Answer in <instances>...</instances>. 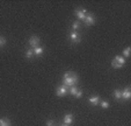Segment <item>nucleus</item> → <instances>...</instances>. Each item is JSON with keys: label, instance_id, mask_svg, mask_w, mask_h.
<instances>
[{"label": "nucleus", "instance_id": "obj_1", "mask_svg": "<svg viewBox=\"0 0 131 126\" xmlns=\"http://www.w3.org/2000/svg\"><path fill=\"white\" fill-rule=\"evenodd\" d=\"M78 81H79V77L73 71H67V72H65L64 76H63V85H65V87H67V88L74 87V85L78 83Z\"/></svg>", "mask_w": 131, "mask_h": 126}, {"label": "nucleus", "instance_id": "obj_2", "mask_svg": "<svg viewBox=\"0 0 131 126\" xmlns=\"http://www.w3.org/2000/svg\"><path fill=\"white\" fill-rule=\"evenodd\" d=\"M125 64V60L122 56H115V58L111 61V67L114 69H119Z\"/></svg>", "mask_w": 131, "mask_h": 126}, {"label": "nucleus", "instance_id": "obj_3", "mask_svg": "<svg viewBox=\"0 0 131 126\" xmlns=\"http://www.w3.org/2000/svg\"><path fill=\"white\" fill-rule=\"evenodd\" d=\"M74 13H75V15H77L80 20H85V19H86L87 11L85 10V8H78V10H75V12H74Z\"/></svg>", "mask_w": 131, "mask_h": 126}, {"label": "nucleus", "instance_id": "obj_4", "mask_svg": "<svg viewBox=\"0 0 131 126\" xmlns=\"http://www.w3.org/2000/svg\"><path fill=\"white\" fill-rule=\"evenodd\" d=\"M67 90H69V88L67 87H65V85H60V87L57 88L56 94H57L58 97H63V96H65V95L67 94Z\"/></svg>", "mask_w": 131, "mask_h": 126}, {"label": "nucleus", "instance_id": "obj_5", "mask_svg": "<svg viewBox=\"0 0 131 126\" xmlns=\"http://www.w3.org/2000/svg\"><path fill=\"white\" fill-rule=\"evenodd\" d=\"M84 21H85V23H86V26H92L95 23V18L93 14H87L86 19H85Z\"/></svg>", "mask_w": 131, "mask_h": 126}, {"label": "nucleus", "instance_id": "obj_6", "mask_svg": "<svg viewBox=\"0 0 131 126\" xmlns=\"http://www.w3.org/2000/svg\"><path fill=\"white\" fill-rule=\"evenodd\" d=\"M29 45L31 46V47L36 48L38 47V45H40V37L38 36H32L29 39Z\"/></svg>", "mask_w": 131, "mask_h": 126}, {"label": "nucleus", "instance_id": "obj_7", "mask_svg": "<svg viewBox=\"0 0 131 126\" xmlns=\"http://www.w3.org/2000/svg\"><path fill=\"white\" fill-rule=\"evenodd\" d=\"M70 39H71V41L73 42V43H79V42H80L79 34H78L77 32H74V30L71 33V35H70Z\"/></svg>", "mask_w": 131, "mask_h": 126}, {"label": "nucleus", "instance_id": "obj_8", "mask_svg": "<svg viewBox=\"0 0 131 126\" xmlns=\"http://www.w3.org/2000/svg\"><path fill=\"white\" fill-rule=\"evenodd\" d=\"M72 121H73V114H72V113L65 114V117H64V123L66 124V125H71Z\"/></svg>", "mask_w": 131, "mask_h": 126}, {"label": "nucleus", "instance_id": "obj_9", "mask_svg": "<svg viewBox=\"0 0 131 126\" xmlns=\"http://www.w3.org/2000/svg\"><path fill=\"white\" fill-rule=\"evenodd\" d=\"M130 96H131V95H130V88L126 87L125 90L122 92V98H124L125 100H128V99H130Z\"/></svg>", "mask_w": 131, "mask_h": 126}, {"label": "nucleus", "instance_id": "obj_10", "mask_svg": "<svg viewBox=\"0 0 131 126\" xmlns=\"http://www.w3.org/2000/svg\"><path fill=\"white\" fill-rule=\"evenodd\" d=\"M32 52H34L35 56H41V55L43 54V52H44V49H43L42 47H40V46H38V47L34 48V49H32Z\"/></svg>", "mask_w": 131, "mask_h": 126}, {"label": "nucleus", "instance_id": "obj_11", "mask_svg": "<svg viewBox=\"0 0 131 126\" xmlns=\"http://www.w3.org/2000/svg\"><path fill=\"white\" fill-rule=\"evenodd\" d=\"M99 100H100L99 96H92L91 98H89V103L93 104V105H97V104H99Z\"/></svg>", "mask_w": 131, "mask_h": 126}, {"label": "nucleus", "instance_id": "obj_12", "mask_svg": "<svg viewBox=\"0 0 131 126\" xmlns=\"http://www.w3.org/2000/svg\"><path fill=\"white\" fill-rule=\"evenodd\" d=\"M0 126H10V121L7 118L0 119Z\"/></svg>", "mask_w": 131, "mask_h": 126}, {"label": "nucleus", "instance_id": "obj_13", "mask_svg": "<svg viewBox=\"0 0 131 126\" xmlns=\"http://www.w3.org/2000/svg\"><path fill=\"white\" fill-rule=\"evenodd\" d=\"M114 96H115V99H116V100H119V99L122 98V91L118 89H116L114 91Z\"/></svg>", "mask_w": 131, "mask_h": 126}, {"label": "nucleus", "instance_id": "obj_14", "mask_svg": "<svg viewBox=\"0 0 131 126\" xmlns=\"http://www.w3.org/2000/svg\"><path fill=\"white\" fill-rule=\"evenodd\" d=\"M78 92V89H77V87L74 85V87H71L70 88V94L71 95H73V96H75V94Z\"/></svg>", "mask_w": 131, "mask_h": 126}, {"label": "nucleus", "instance_id": "obj_15", "mask_svg": "<svg viewBox=\"0 0 131 126\" xmlns=\"http://www.w3.org/2000/svg\"><path fill=\"white\" fill-rule=\"evenodd\" d=\"M79 27H80V22H79V21H74L73 25H72V28H73L74 32H75V30H77Z\"/></svg>", "mask_w": 131, "mask_h": 126}, {"label": "nucleus", "instance_id": "obj_16", "mask_svg": "<svg viewBox=\"0 0 131 126\" xmlns=\"http://www.w3.org/2000/svg\"><path fill=\"white\" fill-rule=\"evenodd\" d=\"M26 56H27L28 58H31V57L34 56V52H32L31 49H28L27 53H26Z\"/></svg>", "mask_w": 131, "mask_h": 126}, {"label": "nucleus", "instance_id": "obj_17", "mask_svg": "<svg viewBox=\"0 0 131 126\" xmlns=\"http://www.w3.org/2000/svg\"><path fill=\"white\" fill-rule=\"evenodd\" d=\"M6 45V39L4 36H0V48Z\"/></svg>", "mask_w": 131, "mask_h": 126}, {"label": "nucleus", "instance_id": "obj_18", "mask_svg": "<svg viewBox=\"0 0 131 126\" xmlns=\"http://www.w3.org/2000/svg\"><path fill=\"white\" fill-rule=\"evenodd\" d=\"M123 55H124V56H125V57H129V55H130V48H125V49H124L123 50Z\"/></svg>", "mask_w": 131, "mask_h": 126}, {"label": "nucleus", "instance_id": "obj_19", "mask_svg": "<svg viewBox=\"0 0 131 126\" xmlns=\"http://www.w3.org/2000/svg\"><path fill=\"white\" fill-rule=\"evenodd\" d=\"M101 106L102 107H103V109H108V107H109V103H108V102H102V103H101Z\"/></svg>", "mask_w": 131, "mask_h": 126}, {"label": "nucleus", "instance_id": "obj_20", "mask_svg": "<svg viewBox=\"0 0 131 126\" xmlns=\"http://www.w3.org/2000/svg\"><path fill=\"white\" fill-rule=\"evenodd\" d=\"M81 96H82V91L81 90H78V92L75 94V98H80Z\"/></svg>", "mask_w": 131, "mask_h": 126}, {"label": "nucleus", "instance_id": "obj_21", "mask_svg": "<svg viewBox=\"0 0 131 126\" xmlns=\"http://www.w3.org/2000/svg\"><path fill=\"white\" fill-rule=\"evenodd\" d=\"M47 126H54V121L53 120H48L47 121Z\"/></svg>", "mask_w": 131, "mask_h": 126}, {"label": "nucleus", "instance_id": "obj_22", "mask_svg": "<svg viewBox=\"0 0 131 126\" xmlns=\"http://www.w3.org/2000/svg\"><path fill=\"white\" fill-rule=\"evenodd\" d=\"M62 126H69V125H66V124H64V125H62Z\"/></svg>", "mask_w": 131, "mask_h": 126}]
</instances>
